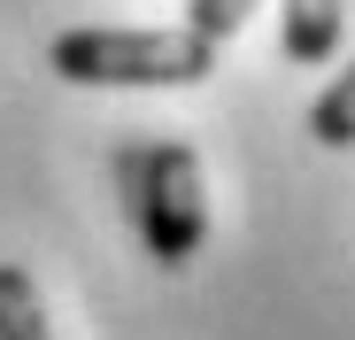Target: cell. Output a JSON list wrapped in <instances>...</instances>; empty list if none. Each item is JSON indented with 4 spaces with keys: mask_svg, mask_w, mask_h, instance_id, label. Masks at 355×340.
Masks as SVG:
<instances>
[{
    "mask_svg": "<svg viewBox=\"0 0 355 340\" xmlns=\"http://www.w3.org/2000/svg\"><path fill=\"white\" fill-rule=\"evenodd\" d=\"M124 178V209L132 232L162 271H186L209 240V186H201V155L186 139H155V147H124L116 155Z\"/></svg>",
    "mask_w": 355,
    "mask_h": 340,
    "instance_id": "6da1fadb",
    "label": "cell"
},
{
    "mask_svg": "<svg viewBox=\"0 0 355 340\" xmlns=\"http://www.w3.org/2000/svg\"><path fill=\"white\" fill-rule=\"evenodd\" d=\"M54 78L70 85H201L216 70V46L178 31H124V24H93V31H62L54 39Z\"/></svg>",
    "mask_w": 355,
    "mask_h": 340,
    "instance_id": "7a4b0ae2",
    "label": "cell"
},
{
    "mask_svg": "<svg viewBox=\"0 0 355 340\" xmlns=\"http://www.w3.org/2000/svg\"><path fill=\"white\" fill-rule=\"evenodd\" d=\"M340 0H286V31H278V46H286V62H302V70H317V62H332L340 54Z\"/></svg>",
    "mask_w": 355,
    "mask_h": 340,
    "instance_id": "3957f363",
    "label": "cell"
},
{
    "mask_svg": "<svg viewBox=\"0 0 355 340\" xmlns=\"http://www.w3.org/2000/svg\"><path fill=\"white\" fill-rule=\"evenodd\" d=\"M0 340H54L46 332V309H39V287L24 263H0Z\"/></svg>",
    "mask_w": 355,
    "mask_h": 340,
    "instance_id": "277c9868",
    "label": "cell"
},
{
    "mask_svg": "<svg viewBox=\"0 0 355 340\" xmlns=\"http://www.w3.org/2000/svg\"><path fill=\"white\" fill-rule=\"evenodd\" d=\"M309 132H317L324 147H355V62L309 101Z\"/></svg>",
    "mask_w": 355,
    "mask_h": 340,
    "instance_id": "5b68a950",
    "label": "cell"
},
{
    "mask_svg": "<svg viewBox=\"0 0 355 340\" xmlns=\"http://www.w3.org/2000/svg\"><path fill=\"white\" fill-rule=\"evenodd\" d=\"M255 8H263V0H186V31H193V39H209V46H224V39L240 31Z\"/></svg>",
    "mask_w": 355,
    "mask_h": 340,
    "instance_id": "8992f818",
    "label": "cell"
}]
</instances>
